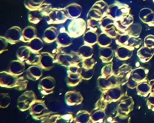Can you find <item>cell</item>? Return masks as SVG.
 <instances>
[{
	"label": "cell",
	"mask_w": 154,
	"mask_h": 123,
	"mask_svg": "<svg viewBox=\"0 0 154 123\" xmlns=\"http://www.w3.org/2000/svg\"><path fill=\"white\" fill-rule=\"evenodd\" d=\"M112 119L111 118H108V122H111L112 121Z\"/></svg>",
	"instance_id": "1"
},
{
	"label": "cell",
	"mask_w": 154,
	"mask_h": 123,
	"mask_svg": "<svg viewBox=\"0 0 154 123\" xmlns=\"http://www.w3.org/2000/svg\"><path fill=\"white\" fill-rule=\"evenodd\" d=\"M153 111H154V108H153Z\"/></svg>",
	"instance_id": "7"
},
{
	"label": "cell",
	"mask_w": 154,
	"mask_h": 123,
	"mask_svg": "<svg viewBox=\"0 0 154 123\" xmlns=\"http://www.w3.org/2000/svg\"><path fill=\"white\" fill-rule=\"evenodd\" d=\"M148 94H145V95H144V97H146V96H147V95H148Z\"/></svg>",
	"instance_id": "6"
},
{
	"label": "cell",
	"mask_w": 154,
	"mask_h": 123,
	"mask_svg": "<svg viewBox=\"0 0 154 123\" xmlns=\"http://www.w3.org/2000/svg\"><path fill=\"white\" fill-rule=\"evenodd\" d=\"M148 70H146V71H145V73H148Z\"/></svg>",
	"instance_id": "5"
},
{
	"label": "cell",
	"mask_w": 154,
	"mask_h": 123,
	"mask_svg": "<svg viewBox=\"0 0 154 123\" xmlns=\"http://www.w3.org/2000/svg\"><path fill=\"white\" fill-rule=\"evenodd\" d=\"M141 61H142V62H145V60L144 59L141 60Z\"/></svg>",
	"instance_id": "4"
},
{
	"label": "cell",
	"mask_w": 154,
	"mask_h": 123,
	"mask_svg": "<svg viewBox=\"0 0 154 123\" xmlns=\"http://www.w3.org/2000/svg\"><path fill=\"white\" fill-rule=\"evenodd\" d=\"M130 73H129V74H128V75H127V77L128 78H129V77H130Z\"/></svg>",
	"instance_id": "3"
},
{
	"label": "cell",
	"mask_w": 154,
	"mask_h": 123,
	"mask_svg": "<svg viewBox=\"0 0 154 123\" xmlns=\"http://www.w3.org/2000/svg\"><path fill=\"white\" fill-rule=\"evenodd\" d=\"M136 66H137V67H138L139 66V63L137 62V63L136 64Z\"/></svg>",
	"instance_id": "2"
}]
</instances>
